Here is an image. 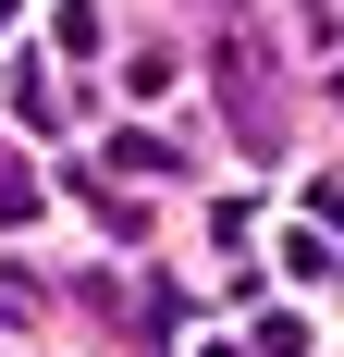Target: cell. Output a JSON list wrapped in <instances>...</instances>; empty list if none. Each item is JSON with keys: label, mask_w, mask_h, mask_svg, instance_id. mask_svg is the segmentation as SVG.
<instances>
[{"label": "cell", "mask_w": 344, "mask_h": 357, "mask_svg": "<svg viewBox=\"0 0 344 357\" xmlns=\"http://www.w3.org/2000/svg\"><path fill=\"white\" fill-rule=\"evenodd\" d=\"M258 357H308V321H295V308H271V321H258Z\"/></svg>", "instance_id": "1"}, {"label": "cell", "mask_w": 344, "mask_h": 357, "mask_svg": "<svg viewBox=\"0 0 344 357\" xmlns=\"http://www.w3.org/2000/svg\"><path fill=\"white\" fill-rule=\"evenodd\" d=\"M0 25H13V0H0Z\"/></svg>", "instance_id": "2"}]
</instances>
